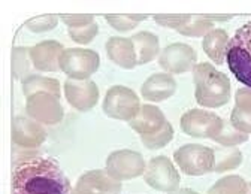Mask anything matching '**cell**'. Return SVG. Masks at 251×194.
Segmentation results:
<instances>
[{"label": "cell", "mask_w": 251, "mask_h": 194, "mask_svg": "<svg viewBox=\"0 0 251 194\" xmlns=\"http://www.w3.org/2000/svg\"><path fill=\"white\" fill-rule=\"evenodd\" d=\"M211 30H214V21H211L208 15H185V20L176 31L190 38H205Z\"/></svg>", "instance_id": "cell-22"}, {"label": "cell", "mask_w": 251, "mask_h": 194, "mask_svg": "<svg viewBox=\"0 0 251 194\" xmlns=\"http://www.w3.org/2000/svg\"><path fill=\"white\" fill-rule=\"evenodd\" d=\"M69 31V36L81 45H87L90 44L94 38L99 35V25L98 23L94 21L91 24L82 25V27H76V28H68Z\"/></svg>", "instance_id": "cell-29"}, {"label": "cell", "mask_w": 251, "mask_h": 194, "mask_svg": "<svg viewBox=\"0 0 251 194\" xmlns=\"http://www.w3.org/2000/svg\"><path fill=\"white\" fill-rule=\"evenodd\" d=\"M184 20H185V15H155L154 17V21L157 24L174 28V30H178V27L182 24Z\"/></svg>", "instance_id": "cell-34"}, {"label": "cell", "mask_w": 251, "mask_h": 194, "mask_svg": "<svg viewBox=\"0 0 251 194\" xmlns=\"http://www.w3.org/2000/svg\"><path fill=\"white\" fill-rule=\"evenodd\" d=\"M14 194H68L71 182L63 170L47 158L25 160L15 168Z\"/></svg>", "instance_id": "cell-1"}, {"label": "cell", "mask_w": 251, "mask_h": 194, "mask_svg": "<svg viewBox=\"0 0 251 194\" xmlns=\"http://www.w3.org/2000/svg\"><path fill=\"white\" fill-rule=\"evenodd\" d=\"M247 141H248V135L241 133L232 125L230 121H225V120H223L222 130L218 132V135L214 139V142L223 145V146H236V145H241Z\"/></svg>", "instance_id": "cell-26"}, {"label": "cell", "mask_w": 251, "mask_h": 194, "mask_svg": "<svg viewBox=\"0 0 251 194\" xmlns=\"http://www.w3.org/2000/svg\"><path fill=\"white\" fill-rule=\"evenodd\" d=\"M230 122L241 133H245V135L251 133V114L242 112L238 108H233L232 115H230Z\"/></svg>", "instance_id": "cell-31"}, {"label": "cell", "mask_w": 251, "mask_h": 194, "mask_svg": "<svg viewBox=\"0 0 251 194\" xmlns=\"http://www.w3.org/2000/svg\"><path fill=\"white\" fill-rule=\"evenodd\" d=\"M65 97L68 103L76 111L87 112L96 106L99 100V88L91 79H71L65 82Z\"/></svg>", "instance_id": "cell-12"}, {"label": "cell", "mask_w": 251, "mask_h": 194, "mask_svg": "<svg viewBox=\"0 0 251 194\" xmlns=\"http://www.w3.org/2000/svg\"><path fill=\"white\" fill-rule=\"evenodd\" d=\"M47 139L45 128L30 117H15L12 120V142L18 148L33 149Z\"/></svg>", "instance_id": "cell-13"}, {"label": "cell", "mask_w": 251, "mask_h": 194, "mask_svg": "<svg viewBox=\"0 0 251 194\" xmlns=\"http://www.w3.org/2000/svg\"><path fill=\"white\" fill-rule=\"evenodd\" d=\"M166 124L168 120L165 114L154 105H142L138 115L129 122L130 128H133L141 138L159 133Z\"/></svg>", "instance_id": "cell-16"}, {"label": "cell", "mask_w": 251, "mask_h": 194, "mask_svg": "<svg viewBox=\"0 0 251 194\" xmlns=\"http://www.w3.org/2000/svg\"><path fill=\"white\" fill-rule=\"evenodd\" d=\"M235 108L251 114V88H239L235 94Z\"/></svg>", "instance_id": "cell-32"}, {"label": "cell", "mask_w": 251, "mask_h": 194, "mask_svg": "<svg viewBox=\"0 0 251 194\" xmlns=\"http://www.w3.org/2000/svg\"><path fill=\"white\" fill-rule=\"evenodd\" d=\"M229 35L223 28H214L203 38L202 48L206 52V55L215 63L223 64L226 61L227 47H229Z\"/></svg>", "instance_id": "cell-19"}, {"label": "cell", "mask_w": 251, "mask_h": 194, "mask_svg": "<svg viewBox=\"0 0 251 194\" xmlns=\"http://www.w3.org/2000/svg\"><path fill=\"white\" fill-rule=\"evenodd\" d=\"M144 179L151 188L165 193L178 190L181 181L174 163L165 155H157L150 160L144 173Z\"/></svg>", "instance_id": "cell-7"}, {"label": "cell", "mask_w": 251, "mask_h": 194, "mask_svg": "<svg viewBox=\"0 0 251 194\" xmlns=\"http://www.w3.org/2000/svg\"><path fill=\"white\" fill-rule=\"evenodd\" d=\"M212 149H214V161H215L214 172H227L241 166L242 154L238 148L223 146V148H212Z\"/></svg>", "instance_id": "cell-24"}, {"label": "cell", "mask_w": 251, "mask_h": 194, "mask_svg": "<svg viewBox=\"0 0 251 194\" xmlns=\"http://www.w3.org/2000/svg\"><path fill=\"white\" fill-rule=\"evenodd\" d=\"M172 139H174V127L168 121V124L162 128L159 133H155L152 136H142L141 142L148 149H160V148H165Z\"/></svg>", "instance_id": "cell-28"}, {"label": "cell", "mask_w": 251, "mask_h": 194, "mask_svg": "<svg viewBox=\"0 0 251 194\" xmlns=\"http://www.w3.org/2000/svg\"><path fill=\"white\" fill-rule=\"evenodd\" d=\"M71 194H87V193H82V191H79V190H74Z\"/></svg>", "instance_id": "cell-36"}, {"label": "cell", "mask_w": 251, "mask_h": 194, "mask_svg": "<svg viewBox=\"0 0 251 194\" xmlns=\"http://www.w3.org/2000/svg\"><path fill=\"white\" fill-rule=\"evenodd\" d=\"M105 48H106L108 58L112 63H115L117 66H120L121 69L132 71L138 66L136 49H135L132 39L112 36L108 39Z\"/></svg>", "instance_id": "cell-17"}, {"label": "cell", "mask_w": 251, "mask_h": 194, "mask_svg": "<svg viewBox=\"0 0 251 194\" xmlns=\"http://www.w3.org/2000/svg\"><path fill=\"white\" fill-rule=\"evenodd\" d=\"M176 90V82L169 73H154L142 85L141 94L145 100L150 102H165L174 96Z\"/></svg>", "instance_id": "cell-18"}, {"label": "cell", "mask_w": 251, "mask_h": 194, "mask_svg": "<svg viewBox=\"0 0 251 194\" xmlns=\"http://www.w3.org/2000/svg\"><path fill=\"white\" fill-rule=\"evenodd\" d=\"M147 18V15H105L106 23L117 31H121V33L130 31Z\"/></svg>", "instance_id": "cell-27"}, {"label": "cell", "mask_w": 251, "mask_h": 194, "mask_svg": "<svg viewBox=\"0 0 251 194\" xmlns=\"http://www.w3.org/2000/svg\"><path fill=\"white\" fill-rule=\"evenodd\" d=\"M208 194H251V182L238 175H229L218 179L208 190Z\"/></svg>", "instance_id": "cell-23"}, {"label": "cell", "mask_w": 251, "mask_h": 194, "mask_svg": "<svg viewBox=\"0 0 251 194\" xmlns=\"http://www.w3.org/2000/svg\"><path fill=\"white\" fill-rule=\"evenodd\" d=\"M174 160L179 170L188 176H202L214 172V149L199 145L187 144L174 152Z\"/></svg>", "instance_id": "cell-4"}, {"label": "cell", "mask_w": 251, "mask_h": 194, "mask_svg": "<svg viewBox=\"0 0 251 194\" xmlns=\"http://www.w3.org/2000/svg\"><path fill=\"white\" fill-rule=\"evenodd\" d=\"M100 57L96 51L85 48H68L60 58V69L71 79L85 81L99 71Z\"/></svg>", "instance_id": "cell-5"}, {"label": "cell", "mask_w": 251, "mask_h": 194, "mask_svg": "<svg viewBox=\"0 0 251 194\" xmlns=\"http://www.w3.org/2000/svg\"><path fill=\"white\" fill-rule=\"evenodd\" d=\"M65 51L57 41H44L30 48V58L33 68L39 72H58L60 58Z\"/></svg>", "instance_id": "cell-15"}, {"label": "cell", "mask_w": 251, "mask_h": 194, "mask_svg": "<svg viewBox=\"0 0 251 194\" xmlns=\"http://www.w3.org/2000/svg\"><path fill=\"white\" fill-rule=\"evenodd\" d=\"M171 194H199L198 191L192 190V188H181V190H175Z\"/></svg>", "instance_id": "cell-35"}, {"label": "cell", "mask_w": 251, "mask_h": 194, "mask_svg": "<svg viewBox=\"0 0 251 194\" xmlns=\"http://www.w3.org/2000/svg\"><path fill=\"white\" fill-rule=\"evenodd\" d=\"M198 61V52L187 44H172L166 47L159 57L160 66L171 75H179L190 72L196 68Z\"/></svg>", "instance_id": "cell-11"}, {"label": "cell", "mask_w": 251, "mask_h": 194, "mask_svg": "<svg viewBox=\"0 0 251 194\" xmlns=\"http://www.w3.org/2000/svg\"><path fill=\"white\" fill-rule=\"evenodd\" d=\"M144 157L132 149H121L108 155L106 172L117 181H129L145 173Z\"/></svg>", "instance_id": "cell-8"}, {"label": "cell", "mask_w": 251, "mask_h": 194, "mask_svg": "<svg viewBox=\"0 0 251 194\" xmlns=\"http://www.w3.org/2000/svg\"><path fill=\"white\" fill-rule=\"evenodd\" d=\"M196 102L203 108L225 106L230 99V81L209 63H199L193 69Z\"/></svg>", "instance_id": "cell-2"}, {"label": "cell", "mask_w": 251, "mask_h": 194, "mask_svg": "<svg viewBox=\"0 0 251 194\" xmlns=\"http://www.w3.org/2000/svg\"><path fill=\"white\" fill-rule=\"evenodd\" d=\"M179 125L182 128V132L188 136L214 141L218 132L222 130L223 120L214 112L192 109L181 117Z\"/></svg>", "instance_id": "cell-9"}, {"label": "cell", "mask_w": 251, "mask_h": 194, "mask_svg": "<svg viewBox=\"0 0 251 194\" xmlns=\"http://www.w3.org/2000/svg\"><path fill=\"white\" fill-rule=\"evenodd\" d=\"M27 115L39 124L55 125L61 122L65 111L60 103V97L50 93H38L27 99Z\"/></svg>", "instance_id": "cell-10"}, {"label": "cell", "mask_w": 251, "mask_h": 194, "mask_svg": "<svg viewBox=\"0 0 251 194\" xmlns=\"http://www.w3.org/2000/svg\"><path fill=\"white\" fill-rule=\"evenodd\" d=\"M31 68H33V63L30 58V48L27 47H17L12 51V76L15 79L24 81L28 78Z\"/></svg>", "instance_id": "cell-25"}, {"label": "cell", "mask_w": 251, "mask_h": 194, "mask_svg": "<svg viewBox=\"0 0 251 194\" xmlns=\"http://www.w3.org/2000/svg\"><path fill=\"white\" fill-rule=\"evenodd\" d=\"M57 23H58V18L55 15H42V17L28 20L25 23V27L30 31H33V33H44V31H50L55 28Z\"/></svg>", "instance_id": "cell-30"}, {"label": "cell", "mask_w": 251, "mask_h": 194, "mask_svg": "<svg viewBox=\"0 0 251 194\" xmlns=\"http://www.w3.org/2000/svg\"><path fill=\"white\" fill-rule=\"evenodd\" d=\"M133 45L136 49V57H138V66L139 64H147L152 61L160 52V44L159 38L155 35L150 33V31H139L133 38Z\"/></svg>", "instance_id": "cell-20"}, {"label": "cell", "mask_w": 251, "mask_h": 194, "mask_svg": "<svg viewBox=\"0 0 251 194\" xmlns=\"http://www.w3.org/2000/svg\"><path fill=\"white\" fill-rule=\"evenodd\" d=\"M226 61L235 78L251 88V21L238 28L229 41Z\"/></svg>", "instance_id": "cell-3"}, {"label": "cell", "mask_w": 251, "mask_h": 194, "mask_svg": "<svg viewBox=\"0 0 251 194\" xmlns=\"http://www.w3.org/2000/svg\"><path fill=\"white\" fill-rule=\"evenodd\" d=\"M141 109L138 94L123 85H114L106 91L103 100V112L120 121H132Z\"/></svg>", "instance_id": "cell-6"}, {"label": "cell", "mask_w": 251, "mask_h": 194, "mask_svg": "<svg viewBox=\"0 0 251 194\" xmlns=\"http://www.w3.org/2000/svg\"><path fill=\"white\" fill-rule=\"evenodd\" d=\"M75 190L87 194H120L123 184L112 178L106 170H90L79 176Z\"/></svg>", "instance_id": "cell-14"}, {"label": "cell", "mask_w": 251, "mask_h": 194, "mask_svg": "<svg viewBox=\"0 0 251 194\" xmlns=\"http://www.w3.org/2000/svg\"><path fill=\"white\" fill-rule=\"evenodd\" d=\"M61 21L69 28H76V27H82V25L94 23V17L93 15H61Z\"/></svg>", "instance_id": "cell-33"}, {"label": "cell", "mask_w": 251, "mask_h": 194, "mask_svg": "<svg viewBox=\"0 0 251 194\" xmlns=\"http://www.w3.org/2000/svg\"><path fill=\"white\" fill-rule=\"evenodd\" d=\"M23 94L27 97H31L38 93H50L57 97H60V82L54 78H45L41 75H30L23 81Z\"/></svg>", "instance_id": "cell-21"}]
</instances>
